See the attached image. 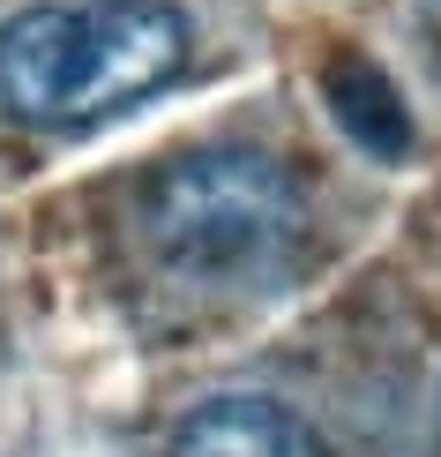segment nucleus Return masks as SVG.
<instances>
[{
	"label": "nucleus",
	"instance_id": "nucleus-3",
	"mask_svg": "<svg viewBox=\"0 0 441 457\" xmlns=\"http://www.w3.org/2000/svg\"><path fill=\"white\" fill-rule=\"evenodd\" d=\"M165 457H330V450L292 405L262 390H217L180 412V428L165 435Z\"/></svg>",
	"mask_w": 441,
	"mask_h": 457
},
{
	"label": "nucleus",
	"instance_id": "nucleus-5",
	"mask_svg": "<svg viewBox=\"0 0 441 457\" xmlns=\"http://www.w3.org/2000/svg\"><path fill=\"white\" fill-rule=\"evenodd\" d=\"M434 428H441V412H434Z\"/></svg>",
	"mask_w": 441,
	"mask_h": 457
},
{
	"label": "nucleus",
	"instance_id": "nucleus-2",
	"mask_svg": "<svg viewBox=\"0 0 441 457\" xmlns=\"http://www.w3.org/2000/svg\"><path fill=\"white\" fill-rule=\"evenodd\" d=\"M195 61V30L172 0H61L0 23V120L75 136L172 90Z\"/></svg>",
	"mask_w": 441,
	"mask_h": 457
},
{
	"label": "nucleus",
	"instance_id": "nucleus-4",
	"mask_svg": "<svg viewBox=\"0 0 441 457\" xmlns=\"http://www.w3.org/2000/svg\"><path fill=\"white\" fill-rule=\"evenodd\" d=\"M322 98H330L337 128L367 150V158H404V150H412V112H404L396 83H389L374 61H359V53L330 61V75H322Z\"/></svg>",
	"mask_w": 441,
	"mask_h": 457
},
{
	"label": "nucleus",
	"instance_id": "nucleus-1",
	"mask_svg": "<svg viewBox=\"0 0 441 457\" xmlns=\"http://www.w3.org/2000/svg\"><path fill=\"white\" fill-rule=\"evenodd\" d=\"M120 240L165 300L225 315L299 285L314 255V211L292 165H277L270 150L209 143L135 180Z\"/></svg>",
	"mask_w": 441,
	"mask_h": 457
}]
</instances>
